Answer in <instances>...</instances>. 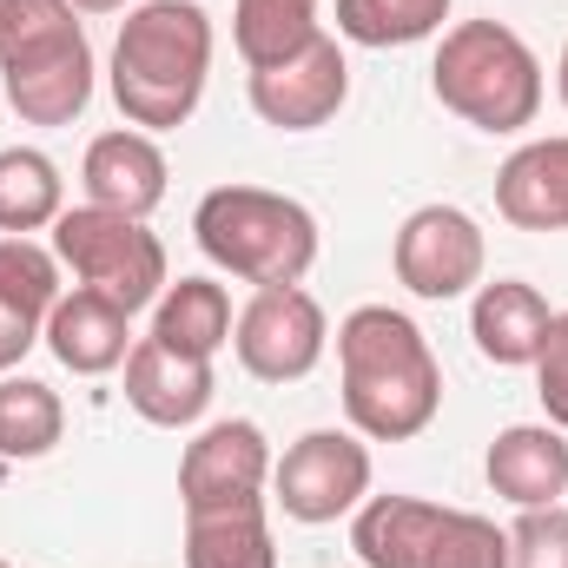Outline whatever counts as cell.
<instances>
[{
  "label": "cell",
  "mask_w": 568,
  "mask_h": 568,
  "mask_svg": "<svg viewBox=\"0 0 568 568\" xmlns=\"http://www.w3.org/2000/svg\"><path fill=\"white\" fill-rule=\"evenodd\" d=\"M337 377H344V417L371 443H410L443 410V364L417 317L390 304H357L337 324Z\"/></svg>",
  "instance_id": "obj_1"
},
{
  "label": "cell",
  "mask_w": 568,
  "mask_h": 568,
  "mask_svg": "<svg viewBox=\"0 0 568 568\" xmlns=\"http://www.w3.org/2000/svg\"><path fill=\"white\" fill-rule=\"evenodd\" d=\"M212 73V13L199 0H145L120 20L113 40V100L126 126L140 133H172L199 113Z\"/></svg>",
  "instance_id": "obj_2"
},
{
  "label": "cell",
  "mask_w": 568,
  "mask_h": 568,
  "mask_svg": "<svg viewBox=\"0 0 568 568\" xmlns=\"http://www.w3.org/2000/svg\"><path fill=\"white\" fill-rule=\"evenodd\" d=\"M0 93L27 126H73L93 100V40L67 0H0Z\"/></svg>",
  "instance_id": "obj_3"
},
{
  "label": "cell",
  "mask_w": 568,
  "mask_h": 568,
  "mask_svg": "<svg viewBox=\"0 0 568 568\" xmlns=\"http://www.w3.org/2000/svg\"><path fill=\"white\" fill-rule=\"evenodd\" d=\"M429 87L476 133H523L542 113V60L503 20H456L436 47Z\"/></svg>",
  "instance_id": "obj_4"
},
{
  "label": "cell",
  "mask_w": 568,
  "mask_h": 568,
  "mask_svg": "<svg viewBox=\"0 0 568 568\" xmlns=\"http://www.w3.org/2000/svg\"><path fill=\"white\" fill-rule=\"evenodd\" d=\"M199 252L245 284H304L317 265V219L265 185H212L192 212Z\"/></svg>",
  "instance_id": "obj_5"
},
{
  "label": "cell",
  "mask_w": 568,
  "mask_h": 568,
  "mask_svg": "<svg viewBox=\"0 0 568 568\" xmlns=\"http://www.w3.org/2000/svg\"><path fill=\"white\" fill-rule=\"evenodd\" d=\"M364 568H503L509 529L476 509H443L424 496H364L351 523Z\"/></svg>",
  "instance_id": "obj_6"
},
{
  "label": "cell",
  "mask_w": 568,
  "mask_h": 568,
  "mask_svg": "<svg viewBox=\"0 0 568 568\" xmlns=\"http://www.w3.org/2000/svg\"><path fill=\"white\" fill-rule=\"evenodd\" d=\"M53 258L120 311H145L165 291V245L145 232V219L100 212V205H67L53 219Z\"/></svg>",
  "instance_id": "obj_7"
},
{
  "label": "cell",
  "mask_w": 568,
  "mask_h": 568,
  "mask_svg": "<svg viewBox=\"0 0 568 568\" xmlns=\"http://www.w3.org/2000/svg\"><path fill=\"white\" fill-rule=\"evenodd\" d=\"M371 496V449L351 429H304L272 463V503L291 523H337Z\"/></svg>",
  "instance_id": "obj_8"
},
{
  "label": "cell",
  "mask_w": 568,
  "mask_h": 568,
  "mask_svg": "<svg viewBox=\"0 0 568 568\" xmlns=\"http://www.w3.org/2000/svg\"><path fill=\"white\" fill-rule=\"evenodd\" d=\"M232 344H239V364L258 384H297V377L317 371V357L331 344V324H324V304L304 284H265L232 317Z\"/></svg>",
  "instance_id": "obj_9"
},
{
  "label": "cell",
  "mask_w": 568,
  "mask_h": 568,
  "mask_svg": "<svg viewBox=\"0 0 568 568\" xmlns=\"http://www.w3.org/2000/svg\"><path fill=\"white\" fill-rule=\"evenodd\" d=\"M397 284L410 297H429V304H449L463 291L483 284V265H489V245H483V225L456 205H417L404 225H397Z\"/></svg>",
  "instance_id": "obj_10"
},
{
  "label": "cell",
  "mask_w": 568,
  "mask_h": 568,
  "mask_svg": "<svg viewBox=\"0 0 568 568\" xmlns=\"http://www.w3.org/2000/svg\"><path fill=\"white\" fill-rule=\"evenodd\" d=\"M265 483H272V443H265V429L252 417L205 424L179 456V503H185V516L232 509V503H265Z\"/></svg>",
  "instance_id": "obj_11"
},
{
  "label": "cell",
  "mask_w": 568,
  "mask_h": 568,
  "mask_svg": "<svg viewBox=\"0 0 568 568\" xmlns=\"http://www.w3.org/2000/svg\"><path fill=\"white\" fill-rule=\"evenodd\" d=\"M344 100H351V60L331 33H317L304 53H291L278 67L252 73V113L278 133H317L324 120H337Z\"/></svg>",
  "instance_id": "obj_12"
},
{
  "label": "cell",
  "mask_w": 568,
  "mask_h": 568,
  "mask_svg": "<svg viewBox=\"0 0 568 568\" xmlns=\"http://www.w3.org/2000/svg\"><path fill=\"white\" fill-rule=\"evenodd\" d=\"M40 337H47V351L73 371V377H106V371H120L126 357H133V311H120L113 297H100V291H60V304L47 311V324H40Z\"/></svg>",
  "instance_id": "obj_13"
},
{
  "label": "cell",
  "mask_w": 568,
  "mask_h": 568,
  "mask_svg": "<svg viewBox=\"0 0 568 568\" xmlns=\"http://www.w3.org/2000/svg\"><path fill=\"white\" fill-rule=\"evenodd\" d=\"M165 152L152 145V133H100L87 145V165H80V185H87V205L100 212H126V219H152L159 199H165Z\"/></svg>",
  "instance_id": "obj_14"
},
{
  "label": "cell",
  "mask_w": 568,
  "mask_h": 568,
  "mask_svg": "<svg viewBox=\"0 0 568 568\" xmlns=\"http://www.w3.org/2000/svg\"><path fill=\"white\" fill-rule=\"evenodd\" d=\"M212 390H219L212 364L205 357H179L159 337H140L133 357H126V404L159 429H192L212 410Z\"/></svg>",
  "instance_id": "obj_15"
},
{
  "label": "cell",
  "mask_w": 568,
  "mask_h": 568,
  "mask_svg": "<svg viewBox=\"0 0 568 568\" xmlns=\"http://www.w3.org/2000/svg\"><path fill=\"white\" fill-rule=\"evenodd\" d=\"M483 476L503 503L516 509H549L568 496V436L556 424H509L489 456H483Z\"/></svg>",
  "instance_id": "obj_16"
},
{
  "label": "cell",
  "mask_w": 568,
  "mask_h": 568,
  "mask_svg": "<svg viewBox=\"0 0 568 568\" xmlns=\"http://www.w3.org/2000/svg\"><path fill=\"white\" fill-rule=\"evenodd\" d=\"M496 212L516 232H568V133L529 140L496 172Z\"/></svg>",
  "instance_id": "obj_17"
},
{
  "label": "cell",
  "mask_w": 568,
  "mask_h": 568,
  "mask_svg": "<svg viewBox=\"0 0 568 568\" xmlns=\"http://www.w3.org/2000/svg\"><path fill=\"white\" fill-rule=\"evenodd\" d=\"M549 324H556L549 297H542L536 284H523V278L483 284V291H476V304H469V337H476V351H483L489 364H503V371L536 364V351H542Z\"/></svg>",
  "instance_id": "obj_18"
},
{
  "label": "cell",
  "mask_w": 568,
  "mask_h": 568,
  "mask_svg": "<svg viewBox=\"0 0 568 568\" xmlns=\"http://www.w3.org/2000/svg\"><path fill=\"white\" fill-rule=\"evenodd\" d=\"M152 337L165 351H179V357H205L212 364L232 344V297H225V284L212 278L165 284L159 304H152Z\"/></svg>",
  "instance_id": "obj_19"
},
{
  "label": "cell",
  "mask_w": 568,
  "mask_h": 568,
  "mask_svg": "<svg viewBox=\"0 0 568 568\" xmlns=\"http://www.w3.org/2000/svg\"><path fill=\"white\" fill-rule=\"evenodd\" d=\"M67 212V179L40 145H0V239H33Z\"/></svg>",
  "instance_id": "obj_20"
},
{
  "label": "cell",
  "mask_w": 568,
  "mask_h": 568,
  "mask_svg": "<svg viewBox=\"0 0 568 568\" xmlns=\"http://www.w3.org/2000/svg\"><path fill=\"white\" fill-rule=\"evenodd\" d=\"M185 568H278L265 503H232L185 516Z\"/></svg>",
  "instance_id": "obj_21"
},
{
  "label": "cell",
  "mask_w": 568,
  "mask_h": 568,
  "mask_svg": "<svg viewBox=\"0 0 568 568\" xmlns=\"http://www.w3.org/2000/svg\"><path fill=\"white\" fill-rule=\"evenodd\" d=\"M317 33V0H232V40L252 73L304 53Z\"/></svg>",
  "instance_id": "obj_22"
},
{
  "label": "cell",
  "mask_w": 568,
  "mask_h": 568,
  "mask_svg": "<svg viewBox=\"0 0 568 568\" xmlns=\"http://www.w3.org/2000/svg\"><path fill=\"white\" fill-rule=\"evenodd\" d=\"M67 436V410L40 377H0V463H40Z\"/></svg>",
  "instance_id": "obj_23"
},
{
  "label": "cell",
  "mask_w": 568,
  "mask_h": 568,
  "mask_svg": "<svg viewBox=\"0 0 568 568\" xmlns=\"http://www.w3.org/2000/svg\"><path fill=\"white\" fill-rule=\"evenodd\" d=\"M449 0H337V33L351 47H417L443 33Z\"/></svg>",
  "instance_id": "obj_24"
},
{
  "label": "cell",
  "mask_w": 568,
  "mask_h": 568,
  "mask_svg": "<svg viewBox=\"0 0 568 568\" xmlns=\"http://www.w3.org/2000/svg\"><path fill=\"white\" fill-rule=\"evenodd\" d=\"M0 304L47 324V311L60 304V258L33 239H0Z\"/></svg>",
  "instance_id": "obj_25"
},
{
  "label": "cell",
  "mask_w": 568,
  "mask_h": 568,
  "mask_svg": "<svg viewBox=\"0 0 568 568\" xmlns=\"http://www.w3.org/2000/svg\"><path fill=\"white\" fill-rule=\"evenodd\" d=\"M503 568H568V509H523L509 529V562Z\"/></svg>",
  "instance_id": "obj_26"
},
{
  "label": "cell",
  "mask_w": 568,
  "mask_h": 568,
  "mask_svg": "<svg viewBox=\"0 0 568 568\" xmlns=\"http://www.w3.org/2000/svg\"><path fill=\"white\" fill-rule=\"evenodd\" d=\"M536 397H542L549 424L568 429V311H556V324L536 351Z\"/></svg>",
  "instance_id": "obj_27"
},
{
  "label": "cell",
  "mask_w": 568,
  "mask_h": 568,
  "mask_svg": "<svg viewBox=\"0 0 568 568\" xmlns=\"http://www.w3.org/2000/svg\"><path fill=\"white\" fill-rule=\"evenodd\" d=\"M33 344H40V324L0 304V377H7V371H13V364H20V357L33 351Z\"/></svg>",
  "instance_id": "obj_28"
},
{
  "label": "cell",
  "mask_w": 568,
  "mask_h": 568,
  "mask_svg": "<svg viewBox=\"0 0 568 568\" xmlns=\"http://www.w3.org/2000/svg\"><path fill=\"white\" fill-rule=\"evenodd\" d=\"M73 13H120V7H133V0H67Z\"/></svg>",
  "instance_id": "obj_29"
},
{
  "label": "cell",
  "mask_w": 568,
  "mask_h": 568,
  "mask_svg": "<svg viewBox=\"0 0 568 568\" xmlns=\"http://www.w3.org/2000/svg\"><path fill=\"white\" fill-rule=\"evenodd\" d=\"M556 87H562V106H568V47H562V73H556Z\"/></svg>",
  "instance_id": "obj_30"
},
{
  "label": "cell",
  "mask_w": 568,
  "mask_h": 568,
  "mask_svg": "<svg viewBox=\"0 0 568 568\" xmlns=\"http://www.w3.org/2000/svg\"><path fill=\"white\" fill-rule=\"evenodd\" d=\"M0 568H7V562H0Z\"/></svg>",
  "instance_id": "obj_31"
}]
</instances>
